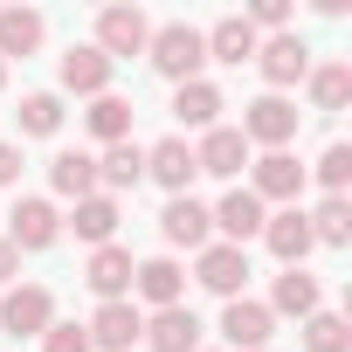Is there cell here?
Listing matches in <instances>:
<instances>
[{
    "label": "cell",
    "mask_w": 352,
    "mask_h": 352,
    "mask_svg": "<svg viewBox=\"0 0 352 352\" xmlns=\"http://www.w3.org/2000/svg\"><path fill=\"white\" fill-rule=\"evenodd\" d=\"M270 331H276L270 304H256V297H228L221 304V338L235 352H270Z\"/></svg>",
    "instance_id": "ba28073f"
},
{
    "label": "cell",
    "mask_w": 352,
    "mask_h": 352,
    "mask_svg": "<svg viewBox=\"0 0 352 352\" xmlns=\"http://www.w3.org/2000/svg\"><path fill=\"white\" fill-rule=\"evenodd\" d=\"M111 69H118V63H111L97 42H69L63 63H56L63 90H76V97H104V90H111Z\"/></svg>",
    "instance_id": "52a82bcc"
},
{
    "label": "cell",
    "mask_w": 352,
    "mask_h": 352,
    "mask_svg": "<svg viewBox=\"0 0 352 352\" xmlns=\"http://www.w3.org/2000/svg\"><path fill=\"white\" fill-rule=\"evenodd\" d=\"M249 145H263V152H283L290 138H297V104L290 97H276V90H263L256 104H242V124H235Z\"/></svg>",
    "instance_id": "7a4b0ae2"
},
{
    "label": "cell",
    "mask_w": 352,
    "mask_h": 352,
    "mask_svg": "<svg viewBox=\"0 0 352 352\" xmlns=\"http://www.w3.org/2000/svg\"><path fill=\"white\" fill-rule=\"evenodd\" d=\"M49 187H56L63 201H90V194H97V159H90V152H56V159H49Z\"/></svg>",
    "instance_id": "d4e9b609"
},
{
    "label": "cell",
    "mask_w": 352,
    "mask_h": 352,
    "mask_svg": "<svg viewBox=\"0 0 352 352\" xmlns=\"http://www.w3.org/2000/svg\"><path fill=\"white\" fill-rule=\"evenodd\" d=\"M159 235H166V249H194V256H201V249L214 242V214H208L194 194H173V201L159 208Z\"/></svg>",
    "instance_id": "3957f363"
},
{
    "label": "cell",
    "mask_w": 352,
    "mask_h": 352,
    "mask_svg": "<svg viewBox=\"0 0 352 352\" xmlns=\"http://www.w3.org/2000/svg\"><path fill=\"white\" fill-rule=\"evenodd\" d=\"M0 83H8V63H0Z\"/></svg>",
    "instance_id": "8d00e7d4"
},
{
    "label": "cell",
    "mask_w": 352,
    "mask_h": 352,
    "mask_svg": "<svg viewBox=\"0 0 352 352\" xmlns=\"http://www.w3.org/2000/svg\"><path fill=\"white\" fill-rule=\"evenodd\" d=\"M63 228H69L76 242H90V249H104V242L118 235V201H111V194H90V201H76V214H69Z\"/></svg>",
    "instance_id": "603a6c76"
},
{
    "label": "cell",
    "mask_w": 352,
    "mask_h": 352,
    "mask_svg": "<svg viewBox=\"0 0 352 352\" xmlns=\"http://www.w3.org/2000/svg\"><path fill=\"white\" fill-rule=\"evenodd\" d=\"M263 242H270V256H276L283 270H304V256L318 249V242H311V221H304V208H283V214H270V221H263Z\"/></svg>",
    "instance_id": "9a60e30c"
},
{
    "label": "cell",
    "mask_w": 352,
    "mask_h": 352,
    "mask_svg": "<svg viewBox=\"0 0 352 352\" xmlns=\"http://www.w3.org/2000/svg\"><path fill=\"white\" fill-rule=\"evenodd\" d=\"M131 249H118V242H104V249H90V270H83V283L104 297V304H118V297H131Z\"/></svg>",
    "instance_id": "e0dca14e"
},
{
    "label": "cell",
    "mask_w": 352,
    "mask_h": 352,
    "mask_svg": "<svg viewBox=\"0 0 352 352\" xmlns=\"http://www.w3.org/2000/svg\"><path fill=\"white\" fill-rule=\"evenodd\" d=\"M311 104H318V111H345V104H352V63L311 69Z\"/></svg>",
    "instance_id": "f546056e"
},
{
    "label": "cell",
    "mask_w": 352,
    "mask_h": 352,
    "mask_svg": "<svg viewBox=\"0 0 352 352\" xmlns=\"http://www.w3.org/2000/svg\"><path fill=\"white\" fill-rule=\"evenodd\" d=\"M318 187H324L331 201H345V187H352V145H324V159H318Z\"/></svg>",
    "instance_id": "1f68e13d"
},
{
    "label": "cell",
    "mask_w": 352,
    "mask_h": 352,
    "mask_svg": "<svg viewBox=\"0 0 352 352\" xmlns=\"http://www.w3.org/2000/svg\"><path fill=\"white\" fill-rule=\"evenodd\" d=\"M83 124H90V138H104V145H124V138H131V104H124L118 90H104V97H90Z\"/></svg>",
    "instance_id": "484cf974"
},
{
    "label": "cell",
    "mask_w": 352,
    "mask_h": 352,
    "mask_svg": "<svg viewBox=\"0 0 352 352\" xmlns=\"http://www.w3.org/2000/svg\"><path fill=\"white\" fill-rule=\"evenodd\" d=\"M256 69H263V83L283 97L290 83H304L311 76V49H304V35H270L263 49H256Z\"/></svg>",
    "instance_id": "8992f818"
},
{
    "label": "cell",
    "mask_w": 352,
    "mask_h": 352,
    "mask_svg": "<svg viewBox=\"0 0 352 352\" xmlns=\"http://www.w3.org/2000/svg\"><path fill=\"white\" fill-rule=\"evenodd\" d=\"M304 352H352V324L338 311H311L304 318Z\"/></svg>",
    "instance_id": "4dcf8cb0"
},
{
    "label": "cell",
    "mask_w": 352,
    "mask_h": 352,
    "mask_svg": "<svg viewBox=\"0 0 352 352\" xmlns=\"http://www.w3.org/2000/svg\"><path fill=\"white\" fill-rule=\"evenodd\" d=\"M194 283L214 290V297H242V283H249V249H235V242H208V249L194 256Z\"/></svg>",
    "instance_id": "5b68a950"
},
{
    "label": "cell",
    "mask_w": 352,
    "mask_h": 352,
    "mask_svg": "<svg viewBox=\"0 0 352 352\" xmlns=\"http://www.w3.org/2000/svg\"><path fill=\"white\" fill-rule=\"evenodd\" d=\"M201 42H208V56H214V63H235V69H242V63H256V49H263V35H256L242 14H221Z\"/></svg>",
    "instance_id": "44dd1931"
},
{
    "label": "cell",
    "mask_w": 352,
    "mask_h": 352,
    "mask_svg": "<svg viewBox=\"0 0 352 352\" xmlns=\"http://www.w3.org/2000/svg\"><path fill=\"white\" fill-rule=\"evenodd\" d=\"M145 42H152V21L138 14V8H104L97 14V49L118 63V56H145Z\"/></svg>",
    "instance_id": "8fae6325"
},
{
    "label": "cell",
    "mask_w": 352,
    "mask_h": 352,
    "mask_svg": "<svg viewBox=\"0 0 352 352\" xmlns=\"http://www.w3.org/2000/svg\"><path fill=\"white\" fill-rule=\"evenodd\" d=\"M138 180H145V145H131V138H124V145H104V159H97V194L118 201V194L138 187Z\"/></svg>",
    "instance_id": "7402d4cb"
},
{
    "label": "cell",
    "mask_w": 352,
    "mask_h": 352,
    "mask_svg": "<svg viewBox=\"0 0 352 352\" xmlns=\"http://www.w3.org/2000/svg\"><path fill=\"white\" fill-rule=\"evenodd\" d=\"M83 331H90V345H104V352H131V345L145 338V311H138L131 297H118V304H97V318H90Z\"/></svg>",
    "instance_id": "9c48e42d"
},
{
    "label": "cell",
    "mask_w": 352,
    "mask_h": 352,
    "mask_svg": "<svg viewBox=\"0 0 352 352\" xmlns=\"http://www.w3.org/2000/svg\"><path fill=\"white\" fill-rule=\"evenodd\" d=\"M42 35H49V21L35 8H0V63H8V56H35Z\"/></svg>",
    "instance_id": "cb8c5ba5"
},
{
    "label": "cell",
    "mask_w": 352,
    "mask_h": 352,
    "mask_svg": "<svg viewBox=\"0 0 352 352\" xmlns=\"http://www.w3.org/2000/svg\"><path fill=\"white\" fill-rule=\"evenodd\" d=\"M249 166H256V180H249L256 201H283V208H297V194H304V166H297L290 152H263V159H249Z\"/></svg>",
    "instance_id": "4fadbf2b"
},
{
    "label": "cell",
    "mask_w": 352,
    "mask_h": 352,
    "mask_svg": "<svg viewBox=\"0 0 352 352\" xmlns=\"http://www.w3.org/2000/svg\"><path fill=\"white\" fill-rule=\"evenodd\" d=\"M145 56H152V69H159L166 83H194V76H201V63H208V42H201V28H194V21H166V28H152Z\"/></svg>",
    "instance_id": "6da1fadb"
},
{
    "label": "cell",
    "mask_w": 352,
    "mask_h": 352,
    "mask_svg": "<svg viewBox=\"0 0 352 352\" xmlns=\"http://www.w3.org/2000/svg\"><path fill=\"white\" fill-rule=\"evenodd\" d=\"M131 290H138L152 311H173V304L187 297V270L173 263V256H152V263H138V270H131Z\"/></svg>",
    "instance_id": "2e32d148"
},
{
    "label": "cell",
    "mask_w": 352,
    "mask_h": 352,
    "mask_svg": "<svg viewBox=\"0 0 352 352\" xmlns=\"http://www.w3.org/2000/svg\"><path fill=\"white\" fill-rule=\"evenodd\" d=\"M14 118H21V138H56L63 131V97L56 90H28Z\"/></svg>",
    "instance_id": "83f0119b"
},
{
    "label": "cell",
    "mask_w": 352,
    "mask_h": 352,
    "mask_svg": "<svg viewBox=\"0 0 352 352\" xmlns=\"http://www.w3.org/2000/svg\"><path fill=\"white\" fill-rule=\"evenodd\" d=\"M14 276H21V249L0 235V283H14Z\"/></svg>",
    "instance_id": "d590c367"
},
{
    "label": "cell",
    "mask_w": 352,
    "mask_h": 352,
    "mask_svg": "<svg viewBox=\"0 0 352 352\" xmlns=\"http://www.w3.org/2000/svg\"><path fill=\"white\" fill-rule=\"evenodd\" d=\"M56 235H63V214H56L49 201H35V194H28V201H14V214H8V242H14L21 256L49 249Z\"/></svg>",
    "instance_id": "7c38bea8"
},
{
    "label": "cell",
    "mask_w": 352,
    "mask_h": 352,
    "mask_svg": "<svg viewBox=\"0 0 352 352\" xmlns=\"http://www.w3.org/2000/svg\"><path fill=\"white\" fill-rule=\"evenodd\" d=\"M42 352H97V345H90L83 324H49V331H42Z\"/></svg>",
    "instance_id": "836d02e7"
},
{
    "label": "cell",
    "mask_w": 352,
    "mask_h": 352,
    "mask_svg": "<svg viewBox=\"0 0 352 352\" xmlns=\"http://www.w3.org/2000/svg\"><path fill=\"white\" fill-rule=\"evenodd\" d=\"M56 324V297L42 283H14L8 297H0V331H14V338H42Z\"/></svg>",
    "instance_id": "277c9868"
},
{
    "label": "cell",
    "mask_w": 352,
    "mask_h": 352,
    "mask_svg": "<svg viewBox=\"0 0 352 352\" xmlns=\"http://www.w3.org/2000/svg\"><path fill=\"white\" fill-rule=\"evenodd\" d=\"M145 345H152V352H201V318H194L187 304L152 311V318H145Z\"/></svg>",
    "instance_id": "ac0fdd59"
},
{
    "label": "cell",
    "mask_w": 352,
    "mask_h": 352,
    "mask_svg": "<svg viewBox=\"0 0 352 352\" xmlns=\"http://www.w3.org/2000/svg\"><path fill=\"white\" fill-rule=\"evenodd\" d=\"M318 297H324V290H318V276H304V270H283V276L270 283V318H276V311H290V318H311V311H318Z\"/></svg>",
    "instance_id": "4316f807"
},
{
    "label": "cell",
    "mask_w": 352,
    "mask_h": 352,
    "mask_svg": "<svg viewBox=\"0 0 352 352\" xmlns=\"http://www.w3.org/2000/svg\"><path fill=\"white\" fill-rule=\"evenodd\" d=\"M311 221V242H324V249H345L352 242V201H318V214H304Z\"/></svg>",
    "instance_id": "f1b7e54d"
},
{
    "label": "cell",
    "mask_w": 352,
    "mask_h": 352,
    "mask_svg": "<svg viewBox=\"0 0 352 352\" xmlns=\"http://www.w3.org/2000/svg\"><path fill=\"white\" fill-rule=\"evenodd\" d=\"M221 111H228V104H221V90H214L208 76L173 83V118H180L187 131H214V124H221Z\"/></svg>",
    "instance_id": "d6986e66"
},
{
    "label": "cell",
    "mask_w": 352,
    "mask_h": 352,
    "mask_svg": "<svg viewBox=\"0 0 352 352\" xmlns=\"http://www.w3.org/2000/svg\"><path fill=\"white\" fill-rule=\"evenodd\" d=\"M208 214H214L221 242H235V249H249V235H263V221H270V214H263V201H256L249 187H228V194H221V208H208Z\"/></svg>",
    "instance_id": "5bb4252c"
},
{
    "label": "cell",
    "mask_w": 352,
    "mask_h": 352,
    "mask_svg": "<svg viewBox=\"0 0 352 352\" xmlns=\"http://www.w3.org/2000/svg\"><path fill=\"white\" fill-rule=\"evenodd\" d=\"M242 21H249L256 35H263V28H270V35H290V0H256Z\"/></svg>",
    "instance_id": "d6a6232c"
},
{
    "label": "cell",
    "mask_w": 352,
    "mask_h": 352,
    "mask_svg": "<svg viewBox=\"0 0 352 352\" xmlns=\"http://www.w3.org/2000/svg\"><path fill=\"white\" fill-rule=\"evenodd\" d=\"M14 180H21V145L0 138V187H14Z\"/></svg>",
    "instance_id": "e575fe53"
},
{
    "label": "cell",
    "mask_w": 352,
    "mask_h": 352,
    "mask_svg": "<svg viewBox=\"0 0 352 352\" xmlns=\"http://www.w3.org/2000/svg\"><path fill=\"white\" fill-rule=\"evenodd\" d=\"M242 166H249V138H242L235 124H214V131H201V145H194V173H214V180H235Z\"/></svg>",
    "instance_id": "30bf717a"
},
{
    "label": "cell",
    "mask_w": 352,
    "mask_h": 352,
    "mask_svg": "<svg viewBox=\"0 0 352 352\" xmlns=\"http://www.w3.org/2000/svg\"><path fill=\"white\" fill-rule=\"evenodd\" d=\"M145 173H152L166 194H187V187H194V145H187V138H159V145L145 152Z\"/></svg>",
    "instance_id": "ffe728a7"
}]
</instances>
